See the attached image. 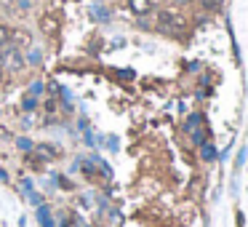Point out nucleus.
<instances>
[{
	"mask_svg": "<svg viewBox=\"0 0 248 227\" xmlns=\"http://www.w3.org/2000/svg\"><path fill=\"white\" fill-rule=\"evenodd\" d=\"M32 187H35V182L32 179H22V193L27 195V193H32Z\"/></svg>",
	"mask_w": 248,
	"mask_h": 227,
	"instance_id": "20",
	"label": "nucleus"
},
{
	"mask_svg": "<svg viewBox=\"0 0 248 227\" xmlns=\"http://www.w3.org/2000/svg\"><path fill=\"white\" fill-rule=\"evenodd\" d=\"M128 8L136 16H147V14H152V0H128Z\"/></svg>",
	"mask_w": 248,
	"mask_h": 227,
	"instance_id": "5",
	"label": "nucleus"
},
{
	"mask_svg": "<svg viewBox=\"0 0 248 227\" xmlns=\"http://www.w3.org/2000/svg\"><path fill=\"white\" fill-rule=\"evenodd\" d=\"M182 27H184V22H182L179 14L157 11V16H155V30H157V32L168 35V38H176V35H182Z\"/></svg>",
	"mask_w": 248,
	"mask_h": 227,
	"instance_id": "2",
	"label": "nucleus"
},
{
	"mask_svg": "<svg viewBox=\"0 0 248 227\" xmlns=\"http://www.w3.org/2000/svg\"><path fill=\"white\" fill-rule=\"evenodd\" d=\"M200 6H203V11H208V14H219L221 6H224V0H200Z\"/></svg>",
	"mask_w": 248,
	"mask_h": 227,
	"instance_id": "8",
	"label": "nucleus"
},
{
	"mask_svg": "<svg viewBox=\"0 0 248 227\" xmlns=\"http://www.w3.org/2000/svg\"><path fill=\"white\" fill-rule=\"evenodd\" d=\"M27 200H30L32 206H40V203H43V195L35 193V190H32V193H27Z\"/></svg>",
	"mask_w": 248,
	"mask_h": 227,
	"instance_id": "19",
	"label": "nucleus"
},
{
	"mask_svg": "<svg viewBox=\"0 0 248 227\" xmlns=\"http://www.w3.org/2000/svg\"><path fill=\"white\" fill-rule=\"evenodd\" d=\"M86 145H88V147H96V134H91V131H86Z\"/></svg>",
	"mask_w": 248,
	"mask_h": 227,
	"instance_id": "22",
	"label": "nucleus"
},
{
	"mask_svg": "<svg viewBox=\"0 0 248 227\" xmlns=\"http://www.w3.org/2000/svg\"><path fill=\"white\" fill-rule=\"evenodd\" d=\"M104 147H107L109 152H118L120 145H118V136H104Z\"/></svg>",
	"mask_w": 248,
	"mask_h": 227,
	"instance_id": "16",
	"label": "nucleus"
},
{
	"mask_svg": "<svg viewBox=\"0 0 248 227\" xmlns=\"http://www.w3.org/2000/svg\"><path fill=\"white\" fill-rule=\"evenodd\" d=\"M24 65L40 67V65H43V51H40V49H30L27 54H24Z\"/></svg>",
	"mask_w": 248,
	"mask_h": 227,
	"instance_id": "6",
	"label": "nucleus"
},
{
	"mask_svg": "<svg viewBox=\"0 0 248 227\" xmlns=\"http://www.w3.org/2000/svg\"><path fill=\"white\" fill-rule=\"evenodd\" d=\"M40 32H43L46 38H56V35L62 32L59 14H43V16H40Z\"/></svg>",
	"mask_w": 248,
	"mask_h": 227,
	"instance_id": "3",
	"label": "nucleus"
},
{
	"mask_svg": "<svg viewBox=\"0 0 248 227\" xmlns=\"http://www.w3.org/2000/svg\"><path fill=\"white\" fill-rule=\"evenodd\" d=\"M216 155H219V152H216V147H214V145H208V142H205V145H200V158H203L205 163H211Z\"/></svg>",
	"mask_w": 248,
	"mask_h": 227,
	"instance_id": "9",
	"label": "nucleus"
},
{
	"mask_svg": "<svg viewBox=\"0 0 248 227\" xmlns=\"http://www.w3.org/2000/svg\"><path fill=\"white\" fill-rule=\"evenodd\" d=\"M35 150H38L43 158H56V155H59V150H56V147H51V145H38Z\"/></svg>",
	"mask_w": 248,
	"mask_h": 227,
	"instance_id": "14",
	"label": "nucleus"
},
{
	"mask_svg": "<svg viewBox=\"0 0 248 227\" xmlns=\"http://www.w3.org/2000/svg\"><path fill=\"white\" fill-rule=\"evenodd\" d=\"M8 38H11V30L0 24V43H8Z\"/></svg>",
	"mask_w": 248,
	"mask_h": 227,
	"instance_id": "21",
	"label": "nucleus"
},
{
	"mask_svg": "<svg viewBox=\"0 0 248 227\" xmlns=\"http://www.w3.org/2000/svg\"><path fill=\"white\" fill-rule=\"evenodd\" d=\"M16 147H19L22 152H32V150H35V142L30 139V136H19V139H16Z\"/></svg>",
	"mask_w": 248,
	"mask_h": 227,
	"instance_id": "12",
	"label": "nucleus"
},
{
	"mask_svg": "<svg viewBox=\"0 0 248 227\" xmlns=\"http://www.w3.org/2000/svg\"><path fill=\"white\" fill-rule=\"evenodd\" d=\"M59 94H62V102H64V107H72V99H75V94H72L70 88H64V86L59 88Z\"/></svg>",
	"mask_w": 248,
	"mask_h": 227,
	"instance_id": "15",
	"label": "nucleus"
},
{
	"mask_svg": "<svg viewBox=\"0 0 248 227\" xmlns=\"http://www.w3.org/2000/svg\"><path fill=\"white\" fill-rule=\"evenodd\" d=\"M0 182H3V184H8V182H11V177H8V171H6V168H0Z\"/></svg>",
	"mask_w": 248,
	"mask_h": 227,
	"instance_id": "23",
	"label": "nucleus"
},
{
	"mask_svg": "<svg viewBox=\"0 0 248 227\" xmlns=\"http://www.w3.org/2000/svg\"><path fill=\"white\" fill-rule=\"evenodd\" d=\"M35 107H38V99H35L32 94H24V99H22V110H24V113H32Z\"/></svg>",
	"mask_w": 248,
	"mask_h": 227,
	"instance_id": "13",
	"label": "nucleus"
},
{
	"mask_svg": "<svg viewBox=\"0 0 248 227\" xmlns=\"http://www.w3.org/2000/svg\"><path fill=\"white\" fill-rule=\"evenodd\" d=\"M173 3H179V6H187V3H192V0H173Z\"/></svg>",
	"mask_w": 248,
	"mask_h": 227,
	"instance_id": "27",
	"label": "nucleus"
},
{
	"mask_svg": "<svg viewBox=\"0 0 248 227\" xmlns=\"http://www.w3.org/2000/svg\"><path fill=\"white\" fill-rule=\"evenodd\" d=\"M0 67H3V72H19V70H24V54H22V49H16L14 43H3V46H0Z\"/></svg>",
	"mask_w": 248,
	"mask_h": 227,
	"instance_id": "1",
	"label": "nucleus"
},
{
	"mask_svg": "<svg viewBox=\"0 0 248 227\" xmlns=\"http://www.w3.org/2000/svg\"><path fill=\"white\" fill-rule=\"evenodd\" d=\"M43 81H35L32 86H30V94H32V97H40V94H43Z\"/></svg>",
	"mask_w": 248,
	"mask_h": 227,
	"instance_id": "18",
	"label": "nucleus"
},
{
	"mask_svg": "<svg viewBox=\"0 0 248 227\" xmlns=\"http://www.w3.org/2000/svg\"><path fill=\"white\" fill-rule=\"evenodd\" d=\"M246 158H248V147L243 145V147H240V152L235 155V174H240V168L246 166Z\"/></svg>",
	"mask_w": 248,
	"mask_h": 227,
	"instance_id": "10",
	"label": "nucleus"
},
{
	"mask_svg": "<svg viewBox=\"0 0 248 227\" xmlns=\"http://www.w3.org/2000/svg\"><path fill=\"white\" fill-rule=\"evenodd\" d=\"M0 46H3V43H0Z\"/></svg>",
	"mask_w": 248,
	"mask_h": 227,
	"instance_id": "29",
	"label": "nucleus"
},
{
	"mask_svg": "<svg viewBox=\"0 0 248 227\" xmlns=\"http://www.w3.org/2000/svg\"><path fill=\"white\" fill-rule=\"evenodd\" d=\"M243 222H246V219H243V214L237 211V227H243Z\"/></svg>",
	"mask_w": 248,
	"mask_h": 227,
	"instance_id": "25",
	"label": "nucleus"
},
{
	"mask_svg": "<svg viewBox=\"0 0 248 227\" xmlns=\"http://www.w3.org/2000/svg\"><path fill=\"white\" fill-rule=\"evenodd\" d=\"M88 16L93 19V22H112V8L104 6L102 0H93L91 6H88Z\"/></svg>",
	"mask_w": 248,
	"mask_h": 227,
	"instance_id": "4",
	"label": "nucleus"
},
{
	"mask_svg": "<svg viewBox=\"0 0 248 227\" xmlns=\"http://www.w3.org/2000/svg\"><path fill=\"white\" fill-rule=\"evenodd\" d=\"M0 81H3V67H0Z\"/></svg>",
	"mask_w": 248,
	"mask_h": 227,
	"instance_id": "28",
	"label": "nucleus"
},
{
	"mask_svg": "<svg viewBox=\"0 0 248 227\" xmlns=\"http://www.w3.org/2000/svg\"><path fill=\"white\" fill-rule=\"evenodd\" d=\"M200 126H203V115H189V118H187V123H184V129H187V131H195V129H200Z\"/></svg>",
	"mask_w": 248,
	"mask_h": 227,
	"instance_id": "11",
	"label": "nucleus"
},
{
	"mask_svg": "<svg viewBox=\"0 0 248 227\" xmlns=\"http://www.w3.org/2000/svg\"><path fill=\"white\" fill-rule=\"evenodd\" d=\"M22 129H32V118H30V115H27V118H22Z\"/></svg>",
	"mask_w": 248,
	"mask_h": 227,
	"instance_id": "24",
	"label": "nucleus"
},
{
	"mask_svg": "<svg viewBox=\"0 0 248 227\" xmlns=\"http://www.w3.org/2000/svg\"><path fill=\"white\" fill-rule=\"evenodd\" d=\"M189 134H192V142L195 145H205V131H189Z\"/></svg>",
	"mask_w": 248,
	"mask_h": 227,
	"instance_id": "17",
	"label": "nucleus"
},
{
	"mask_svg": "<svg viewBox=\"0 0 248 227\" xmlns=\"http://www.w3.org/2000/svg\"><path fill=\"white\" fill-rule=\"evenodd\" d=\"M59 227H72V225H70V219H62V222H59Z\"/></svg>",
	"mask_w": 248,
	"mask_h": 227,
	"instance_id": "26",
	"label": "nucleus"
},
{
	"mask_svg": "<svg viewBox=\"0 0 248 227\" xmlns=\"http://www.w3.org/2000/svg\"><path fill=\"white\" fill-rule=\"evenodd\" d=\"M38 219H40V225H43V227H56L54 225V216H51V209H48V206H43V203L38 206Z\"/></svg>",
	"mask_w": 248,
	"mask_h": 227,
	"instance_id": "7",
	"label": "nucleus"
}]
</instances>
